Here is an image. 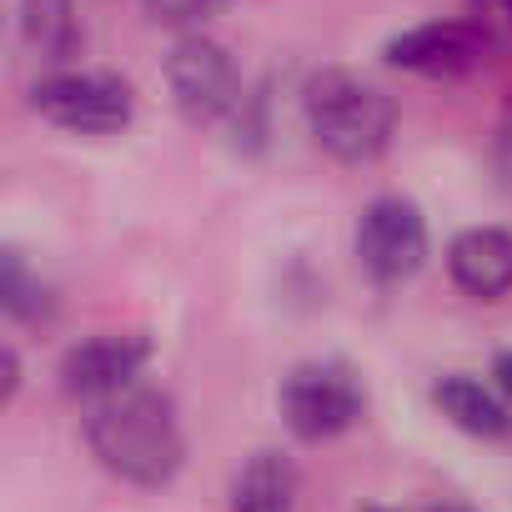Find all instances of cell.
I'll return each instance as SVG.
<instances>
[{"instance_id": "1", "label": "cell", "mask_w": 512, "mask_h": 512, "mask_svg": "<svg viewBox=\"0 0 512 512\" xmlns=\"http://www.w3.org/2000/svg\"><path fill=\"white\" fill-rule=\"evenodd\" d=\"M86 442L106 472H116L136 487L171 482L181 467V452H186L171 397H161L151 387H126V392L96 402V412L86 417Z\"/></svg>"}, {"instance_id": "2", "label": "cell", "mask_w": 512, "mask_h": 512, "mask_svg": "<svg viewBox=\"0 0 512 512\" xmlns=\"http://www.w3.org/2000/svg\"><path fill=\"white\" fill-rule=\"evenodd\" d=\"M397 126L392 96L347 76V71H322L307 86V131L317 136L322 151L337 161H372L387 151Z\"/></svg>"}, {"instance_id": "3", "label": "cell", "mask_w": 512, "mask_h": 512, "mask_svg": "<svg viewBox=\"0 0 512 512\" xmlns=\"http://www.w3.org/2000/svg\"><path fill=\"white\" fill-rule=\"evenodd\" d=\"M166 86H171V101L186 121L196 126H221V121H241L246 116V86H241V71L231 66V56L206 41V36H181L176 51L166 56Z\"/></svg>"}, {"instance_id": "4", "label": "cell", "mask_w": 512, "mask_h": 512, "mask_svg": "<svg viewBox=\"0 0 512 512\" xmlns=\"http://www.w3.org/2000/svg\"><path fill=\"white\" fill-rule=\"evenodd\" d=\"M362 407H367V392L342 362H307L282 387V417L302 442L342 437L362 417Z\"/></svg>"}, {"instance_id": "5", "label": "cell", "mask_w": 512, "mask_h": 512, "mask_svg": "<svg viewBox=\"0 0 512 512\" xmlns=\"http://www.w3.org/2000/svg\"><path fill=\"white\" fill-rule=\"evenodd\" d=\"M36 111L66 131L106 136L131 121V86L101 71H61L36 86Z\"/></svg>"}, {"instance_id": "6", "label": "cell", "mask_w": 512, "mask_h": 512, "mask_svg": "<svg viewBox=\"0 0 512 512\" xmlns=\"http://www.w3.org/2000/svg\"><path fill=\"white\" fill-rule=\"evenodd\" d=\"M357 256L362 267L377 277V282H402L422 267L427 256V221L412 201L402 196H382L362 211V226H357Z\"/></svg>"}, {"instance_id": "7", "label": "cell", "mask_w": 512, "mask_h": 512, "mask_svg": "<svg viewBox=\"0 0 512 512\" xmlns=\"http://www.w3.org/2000/svg\"><path fill=\"white\" fill-rule=\"evenodd\" d=\"M492 46L482 41V31L462 16V21H427V26H412L407 36H397L387 46V61L412 71V76H467Z\"/></svg>"}, {"instance_id": "8", "label": "cell", "mask_w": 512, "mask_h": 512, "mask_svg": "<svg viewBox=\"0 0 512 512\" xmlns=\"http://www.w3.org/2000/svg\"><path fill=\"white\" fill-rule=\"evenodd\" d=\"M146 342L141 337H91L81 347L66 352L61 362V387L71 397H91V402H106L126 387H136V372L146 367Z\"/></svg>"}, {"instance_id": "9", "label": "cell", "mask_w": 512, "mask_h": 512, "mask_svg": "<svg viewBox=\"0 0 512 512\" xmlns=\"http://www.w3.org/2000/svg\"><path fill=\"white\" fill-rule=\"evenodd\" d=\"M447 267L467 297H502L512 287V231L497 226L462 231L447 251Z\"/></svg>"}, {"instance_id": "10", "label": "cell", "mask_w": 512, "mask_h": 512, "mask_svg": "<svg viewBox=\"0 0 512 512\" xmlns=\"http://www.w3.org/2000/svg\"><path fill=\"white\" fill-rule=\"evenodd\" d=\"M297 507V467L282 452L251 457L231 482V512H292Z\"/></svg>"}, {"instance_id": "11", "label": "cell", "mask_w": 512, "mask_h": 512, "mask_svg": "<svg viewBox=\"0 0 512 512\" xmlns=\"http://www.w3.org/2000/svg\"><path fill=\"white\" fill-rule=\"evenodd\" d=\"M21 36L41 61H71L81 51L76 0H21Z\"/></svg>"}, {"instance_id": "12", "label": "cell", "mask_w": 512, "mask_h": 512, "mask_svg": "<svg viewBox=\"0 0 512 512\" xmlns=\"http://www.w3.org/2000/svg\"><path fill=\"white\" fill-rule=\"evenodd\" d=\"M437 407H442L462 432H472V437H497V432H507V407L497 402V392H487V387L472 382V377H447V382L437 387Z\"/></svg>"}, {"instance_id": "13", "label": "cell", "mask_w": 512, "mask_h": 512, "mask_svg": "<svg viewBox=\"0 0 512 512\" xmlns=\"http://www.w3.org/2000/svg\"><path fill=\"white\" fill-rule=\"evenodd\" d=\"M141 11L166 31H191L196 36L206 21H216L226 11V0H141Z\"/></svg>"}, {"instance_id": "14", "label": "cell", "mask_w": 512, "mask_h": 512, "mask_svg": "<svg viewBox=\"0 0 512 512\" xmlns=\"http://www.w3.org/2000/svg\"><path fill=\"white\" fill-rule=\"evenodd\" d=\"M0 307L11 317H46V287L21 267V256H6V282H0Z\"/></svg>"}, {"instance_id": "15", "label": "cell", "mask_w": 512, "mask_h": 512, "mask_svg": "<svg viewBox=\"0 0 512 512\" xmlns=\"http://www.w3.org/2000/svg\"><path fill=\"white\" fill-rule=\"evenodd\" d=\"M467 21L492 51H512V0H467Z\"/></svg>"}, {"instance_id": "16", "label": "cell", "mask_w": 512, "mask_h": 512, "mask_svg": "<svg viewBox=\"0 0 512 512\" xmlns=\"http://www.w3.org/2000/svg\"><path fill=\"white\" fill-rule=\"evenodd\" d=\"M497 387H502V392L512 397V352H507V357L497 362Z\"/></svg>"}, {"instance_id": "17", "label": "cell", "mask_w": 512, "mask_h": 512, "mask_svg": "<svg viewBox=\"0 0 512 512\" xmlns=\"http://www.w3.org/2000/svg\"><path fill=\"white\" fill-rule=\"evenodd\" d=\"M417 512H467L462 502H432V507H417Z\"/></svg>"}]
</instances>
